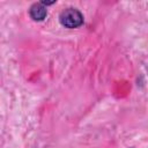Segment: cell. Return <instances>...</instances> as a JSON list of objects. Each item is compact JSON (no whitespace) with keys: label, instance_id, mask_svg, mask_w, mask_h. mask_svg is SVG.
<instances>
[{"label":"cell","instance_id":"6da1fadb","mask_svg":"<svg viewBox=\"0 0 148 148\" xmlns=\"http://www.w3.org/2000/svg\"><path fill=\"white\" fill-rule=\"evenodd\" d=\"M59 22L65 28L75 29L83 24V15L76 8H66L60 13Z\"/></svg>","mask_w":148,"mask_h":148},{"label":"cell","instance_id":"7a4b0ae2","mask_svg":"<svg viewBox=\"0 0 148 148\" xmlns=\"http://www.w3.org/2000/svg\"><path fill=\"white\" fill-rule=\"evenodd\" d=\"M29 15L34 21H43L47 16V9L43 2H35L29 9Z\"/></svg>","mask_w":148,"mask_h":148}]
</instances>
